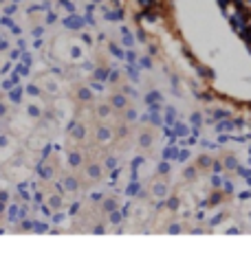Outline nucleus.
Listing matches in <instances>:
<instances>
[{
	"instance_id": "1",
	"label": "nucleus",
	"mask_w": 251,
	"mask_h": 257,
	"mask_svg": "<svg viewBox=\"0 0 251 257\" xmlns=\"http://www.w3.org/2000/svg\"><path fill=\"white\" fill-rule=\"evenodd\" d=\"M89 176L91 178H97L99 176V167H89Z\"/></svg>"
},
{
	"instance_id": "2",
	"label": "nucleus",
	"mask_w": 251,
	"mask_h": 257,
	"mask_svg": "<svg viewBox=\"0 0 251 257\" xmlns=\"http://www.w3.org/2000/svg\"><path fill=\"white\" fill-rule=\"evenodd\" d=\"M66 187H68V189H75L77 185H75V180H73V178H66Z\"/></svg>"
},
{
	"instance_id": "3",
	"label": "nucleus",
	"mask_w": 251,
	"mask_h": 257,
	"mask_svg": "<svg viewBox=\"0 0 251 257\" xmlns=\"http://www.w3.org/2000/svg\"><path fill=\"white\" fill-rule=\"evenodd\" d=\"M79 163V154H71V165H77Z\"/></svg>"
},
{
	"instance_id": "4",
	"label": "nucleus",
	"mask_w": 251,
	"mask_h": 257,
	"mask_svg": "<svg viewBox=\"0 0 251 257\" xmlns=\"http://www.w3.org/2000/svg\"><path fill=\"white\" fill-rule=\"evenodd\" d=\"M5 112H7V106H5V103H0V116H3Z\"/></svg>"
}]
</instances>
